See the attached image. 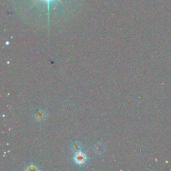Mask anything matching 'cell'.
<instances>
[{
	"instance_id": "cell-1",
	"label": "cell",
	"mask_w": 171,
	"mask_h": 171,
	"mask_svg": "<svg viewBox=\"0 0 171 171\" xmlns=\"http://www.w3.org/2000/svg\"><path fill=\"white\" fill-rule=\"evenodd\" d=\"M74 160L78 164H83L86 162L87 157L84 153L80 151L78 152H76L75 154V156L74 157Z\"/></svg>"
},
{
	"instance_id": "cell-2",
	"label": "cell",
	"mask_w": 171,
	"mask_h": 171,
	"mask_svg": "<svg viewBox=\"0 0 171 171\" xmlns=\"http://www.w3.org/2000/svg\"><path fill=\"white\" fill-rule=\"evenodd\" d=\"M105 150V147L104 145L102 143H97L94 146V151L96 154H101L103 153Z\"/></svg>"
},
{
	"instance_id": "cell-3",
	"label": "cell",
	"mask_w": 171,
	"mask_h": 171,
	"mask_svg": "<svg viewBox=\"0 0 171 171\" xmlns=\"http://www.w3.org/2000/svg\"><path fill=\"white\" fill-rule=\"evenodd\" d=\"M71 150L75 152V153H76V152H78L82 150V145H81V144L79 142H74V144L71 145Z\"/></svg>"
},
{
	"instance_id": "cell-4",
	"label": "cell",
	"mask_w": 171,
	"mask_h": 171,
	"mask_svg": "<svg viewBox=\"0 0 171 171\" xmlns=\"http://www.w3.org/2000/svg\"><path fill=\"white\" fill-rule=\"evenodd\" d=\"M36 118L38 120H43L45 119L46 114H45L44 112H43L39 111V112H38L36 113Z\"/></svg>"
},
{
	"instance_id": "cell-5",
	"label": "cell",
	"mask_w": 171,
	"mask_h": 171,
	"mask_svg": "<svg viewBox=\"0 0 171 171\" xmlns=\"http://www.w3.org/2000/svg\"><path fill=\"white\" fill-rule=\"evenodd\" d=\"M39 1H40V0H36V3L35 4H36L37 2H39ZM43 2H46L48 4V5H49V2H51L52 1H53V0H43ZM58 1H60V0H58Z\"/></svg>"
}]
</instances>
